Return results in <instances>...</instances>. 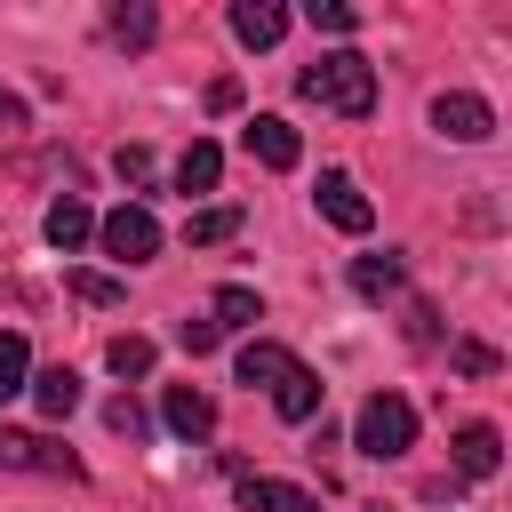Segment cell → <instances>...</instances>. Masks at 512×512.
<instances>
[{
	"label": "cell",
	"mask_w": 512,
	"mask_h": 512,
	"mask_svg": "<svg viewBox=\"0 0 512 512\" xmlns=\"http://www.w3.org/2000/svg\"><path fill=\"white\" fill-rule=\"evenodd\" d=\"M296 88H304L312 104L344 112V120H368V112H376V64H368L360 48H328L320 64L296 72Z\"/></svg>",
	"instance_id": "cell-1"
},
{
	"label": "cell",
	"mask_w": 512,
	"mask_h": 512,
	"mask_svg": "<svg viewBox=\"0 0 512 512\" xmlns=\"http://www.w3.org/2000/svg\"><path fill=\"white\" fill-rule=\"evenodd\" d=\"M352 448H360V456H376V464L408 456V448H416V408H408L400 392H368V400H360V416H352Z\"/></svg>",
	"instance_id": "cell-2"
},
{
	"label": "cell",
	"mask_w": 512,
	"mask_h": 512,
	"mask_svg": "<svg viewBox=\"0 0 512 512\" xmlns=\"http://www.w3.org/2000/svg\"><path fill=\"white\" fill-rule=\"evenodd\" d=\"M96 240H104V256L144 264V256H160V216H152V208H136V200H120V208L96 224Z\"/></svg>",
	"instance_id": "cell-3"
},
{
	"label": "cell",
	"mask_w": 512,
	"mask_h": 512,
	"mask_svg": "<svg viewBox=\"0 0 512 512\" xmlns=\"http://www.w3.org/2000/svg\"><path fill=\"white\" fill-rule=\"evenodd\" d=\"M432 128H440L448 144H488V136H496V104L472 96V88H448V96H432Z\"/></svg>",
	"instance_id": "cell-4"
},
{
	"label": "cell",
	"mask_w": 512,
	"mask_h": 512,
	"mask_svg": "<svg viewBox=\"0 0 512 512\" xmlns=\"http://www.w3.org/2000/svg\"><path fill=\"white\" fill-rule=\"evenodd\" d=\"M0 464L8 472H48V480H80V456L56 448L48 432H0Z\"/></svg>",
	"instance_id": "cell-5"
},
{
	"label": "cell",
	"mask_w": 512,
	"mask_h": 512,
	"mask_svg": "<svg viewBox=\"0 0 512 512\" xmlns=\"http://www.w3.org/2000/svg\"><path fill=\"white\" fill-rule=\"evenodd\" d=\"M240 144H248L256 168H296V160H304V136H296L280 112H256V120L240 128Z\"/></svg>",
	"instance_id": "cell-6"
},
{
	"label": "cell",
	"mask_w": 512,
	"mask_h": 512,
	"mask_svg": "<svg viewBox=\"0 0 512 512\" xmlns=\"http://www.w3.org/2000/svg\"><path fill=\"white\" fill-rule=\"evenodd\" d=\"M312 200H320V216H328L336 232H368V224H376V208L360 200V184H352L344 168H320V192H312Z\"/></svg>",
	"instance_id": "cell-7"
},
{
	"label": "cell",
	"mask_w": 512,
	"mask_h": 512,
	"mask_svg": "<svg viewBox=\"0 0 512 512\" xmlns=\"http://www.w3.org/2000/svg\"><path fill=\"white\" fill-rule=\"evenodd\" d=\"M232 496H240L248 512H320L312 488H296V480H264V472H232Z\"/></svg>",
	"instance_id": "cell-8"
},
{
	"label": "cell",
	"mask_w": 512,
	"mask_h": 512,
	"mask_svg": "<svg viewBox=\"0 0 512 512\" xmlns=\"http://www.w3.org/2000/svg\"><path fill=\"white\" fill-rule=\"evenodd\" d=\"M160 416H168V432H176V440H208V432H216V400H208L200 384H168Z\"/></svg>",
	"instance_id": "cell-9"
},
{
	"label": "cell",
	"mask_w": 512,
	"mask_h": 512,
	"mask_svg": "<svg viewBox=\"0 0 512 512\" xmlns=\"http://www.w3.org/2000/svg\"><path fill=\"white\" fill-rule=\"evenodd\" d=\"M448 456H456L464 480H496V464H504V432H496V424H464V432L448 440Z\"/></svg>",
	"instance_id": "cell-10"
},
{
	"label": "cell",
	"mask_w": 512,
	"mask_h": 512,
	"mask_svg": "<svg viewBox=\"0 0 512 512\" xmlns=\"http://www.w3.org/2000/svg\"><path fill=\"white\" fill-rule=\"evenodd\" d=\"M288 32V8L280 0H232V40L240 48H272Z\"/></svg>",
	"instance_id": "cell-11"
},
{
	"label": "cell",
	"mask_w": 512,
	"mask_h": 512,
	"mask_svg": "<svg viewBox=\"0 0 512 512\" xmlns=\"http://www.w3.org/2000/svg\"><path fill=\"white\" fill-rule=\"evenodd\" d=\"M272 408H280V424H312L320 416V376L304 360H288V376L272 384Z\"/></svg>",
	"instance_id": "cell-12"
},
{
	"label": "cell",
	"mask_w": 512,
	"mask_h": 512,
	"mask_svg": "<svg viewBox=\"0 0 512 512\" xmlns=\"http://www.w3.org/2000/svg\"><path fill=\"white\" fill-rule=\"evenodd\" d=\"M24 392H32V408H40L48 424H64V416L80 408V376H72V368H40V376H32Z\"/></svg>",
	"instance_id": "cell-13"
},
{
	"label": "cell",
	"mask_w": 512,
	"mask_h": 512,
	"mask_svg": "<svg viewBox=\"0 0 512 512\" xmlns=\"http://www.w3.org/2000/svg\"><path fill=\"white\" fill-rule=\"evenodd\" d=\"M288 360H296L288 344H272V336H256V344H240V360H232V368H240V384H264V392H272V384L288 376Z\"/></svg>",
	"instance_id": "cell-14"
},
{
	"label": "cell",
	"mask_w": 512,
	"mask_h": 512,
	"mask_svg": "<svg viewBox=\"0 0 512 512\" xmlns=\"http://www.w3.org/2000/svg\"><path fill=\"white\" fill-rule=\"evenodd\" d=\"M216 176H224V152L208 136H192L184 160H176V192H216Z\"/></svg>",
	"instance_id": "cell-15"
},
{
	"label": "cell",
	"mask_w": 512,
	"mask_h": 512,
	"mask_svg": "<svg viewBox=\"0 0 512 512\" xmlns=\"http://www.w3.org/2000/svg\"><path fill=\"white\" fill-rule=\"evenodd\" d=\"M40 232H48V248H64V256H72V248H80V240L96 232V216H88V208H80V200L64 192V200H56L48 216H40Z\"/></svg>",
	"instance_id": "cell-16"
},
{
	"label": "cell",
	"mask_w": 512,
	"mask_h": 512,
	"mask_svg": "<svg viewBox=\"0 0 512 512\" xmlns=\"http://www.w3.org/2000/svg\"><path fill=\"white\" fill-rule=\"evenodd\" d=\"M24 384H32V344H24L16 328H0V408H8Z\"/></svg>",
	"instance_id": "cell-17"
},
{
	"label": "cell",
	"mask_w": 512,
	"mask_h": 512,
	"mask_svg": "<svg viewBox=\"0 0 512 512\" xmlns=\"http://www.w3.org/2000/svg\"><path fill=\"white\" fill-rule=\"evenodd\" d=\"M104 32H112L120 48H152V32H160V16H152L144 0H128V8H112V16H104Z\"/></svg>",
	"instance_id": "cell-18"
},
{
	"label": "cell",
	"mask_w": 512,
	"mask_h": 512,
	"mask_svg": "<svg viewBox=\"0 0 512 512\" xmlns=\"http://www.w3.org/2000/svg\"><path fill=\"white\" fill-rule=\"evenodd\" d=\"M352 288H360L368 304H384V296L400 288V256H392V248H384V256H360V264H352Z\"/></svg>",
	"instance_id": "cell-19"
},
{
	"label": "cell",
	"mask_w": 512,
	"mask_h": 512,
	"mask_svg": "<svg viewBox=\"0 0 512 512\" xmlns=\"http://www.w3.org/2000/svg\"><path fill=\"white\" fill-rule=\"evenodd\" d=\"M256 320H264V296L240 288V280H224L216 288V328H256Z\"/></svg>",
	"instance_id": "cell-20"
},
{
	"label": "cell",
	"mask_w": 512,
	"mask_h": 512,
	"mask_svg": "<svg viewBox=\"0 0 512 512\" xmlns=\"http://www.w3.org/2000/svg\"><path fill=\"white\" fill-rule=\"evenodd\" d=\"M232 232H240V208H200V216L184 224L192 248H216V240H232Z\"/></svg>",
	"instance_id": "cell-21"
},
{
	"label": "cell",
	"mask_w": 512,
	"mask_h": 512,
	"mask_svg": "<svg viewBox=\"0 0 512 512\" xmlns=\"http://www.w3.org/2000/svg\"><path fill=\"white\" fill-rule=\"evenodd\" d=\"M64 288H72V296H80V304H96V312H104V304H120V296H128V288H120V280H112V272H88V264H80V272H64Z\"/></svg>",
	"instance_id": "cell-22"
},
{
	"label": "cell",
	"mask_w": 512,
	"mask_h": 512,
	"mask_svg": "<svg viewBox=\"0 0 512 512\" xmlns=\"http://www.w3.org/2000/svg\"><path fill=\"white\" fill-rule=\"evenodd\" d=\"M104 360H112V376H152V336H112Z\"/></svg>",
	"instance_id": "cell-23"
},
{
	"label": "cell",
	"mask_w": 512,
	"mask_h": 512,
	"mask_svg": "<svg viewBox=\"0 0 512 512\" xmlns=\"http://www.w3.org/2000/svg\"><path fill=\"white\" fill-rule=\"evenodd\" d=\"M104 424H112V432H128V440H144V432H152V416L136 408V392H120V400H104Z\"/></svg>",
	"instance_id": "cell-24"
},
{
	"label": "cell",
	"mask_w": 512,
	"mask_h": 512,
	"mask_svg": "<svg viewBox=\"0 0 512 512\" xmlns=\"http://www.w3.org/2000/svg\"><path fill=\"white\" fill-rule=\"evenodd\" d=\"M304 16H312V32H360V8H344V0H312Z\"/></svg>",
	"instance_id": "cell-25"
},
{
	"label": "cell",
	"mask_w": 512,
	"mask_h": 512,
	"mask_svg": "<svg viewBox=\"0 0 512 512\" xmlns=\"http://www.w3.org/2000/svg\"><path fill=\"white\" fill-rule=\"evenodd\" d=\"M176 344L200 360V352H216V344H224V328H216V320H184V328H176Z\"/></svg>",
	"instance_id": "cell-26"
},
{
	"label": "cell",
	"mask_w": 512,
	"mask_h": 512,
	"mask_svg": "<svg viewBox=\"0 0 512 512\" xmlns=\"http://www.w3.org/2000/svg\"><path fill=\"white\" fill-rule=\"evenodd\" d=\"M112 168H120L128 184H144V176H152V152H144V144H120V160H112Z\"/></svg>",
	"instance_id": "cell-27"
},
{
	"label": "cell",
	"mask_w": 512,
	"mask_h": 512,
	"mask_svg": "<svg viewBox=\"0 0 512 512\" xmlns=\"http://www.w3.org/2000/svg\"><path fill=\"white\" fill-rule=\"evenodd\" d=\"M456 368H464V376H496V352H488V344H456Z\"/></svg>",
	"instance_id": "cell-28"
},
{
	"label": "cell",
	"mask_w": 512,
	"mask_h": 512,
	"mask_svg": "<svg viewBox=\"0 0 512 512\" xmlns=\"http://www.w3.org/2000/svg\"><path fill=\"white\" fill-rule=\"evenodd\" d=\"M240 104V80H208V112H232Z\"/></svg>",
	"instance_id": "cell-29"
},
{
	"label": "cell",
	"mask_w": 512,
	"mask_h": 512,
	"mask_svg": "<svg viewBox=\"0 0 512 512\" xmlns=\"http://www.w3.org/2000/svg\"><path fill=\"white\" fill-rule=\"evenodd\" d=\"M0 128H24V96H8V88H0Z\"/></svg>",
	"instance_id": "cell-30"
}]
</instances>
